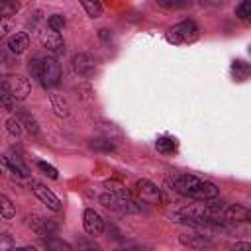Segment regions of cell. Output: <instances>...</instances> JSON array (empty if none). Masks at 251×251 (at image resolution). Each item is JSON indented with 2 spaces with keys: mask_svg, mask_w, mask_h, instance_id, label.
<instances>
[{
  "mask_svg": "<svg viewBox=\"0 0 251 251\" xmlns=\"http://www.w3.org/2000/svg\"><path fill=\"white\" fill-rule=\"evenodd\" d=\"M171 186L180 196H188V198H194L200 202L220 196V188L214 182H208L194 175H176L171 178Z\"/></svg>",
  "mask_w": 251,
  "mask_h": 251,
  "instance_id": "obj_1",
  "label": "cell"
},
{
  "mask_svg": "<svg viewBox=\"0 0 251 251\" xmlns=\"http://www.w3.org/2000/svg\"><path fill=\"white\" fill-rule=\"evenodd\" d=\"M198 35H200V29H198L196 22H192V20L178 22L173 27L167 29V39L173 45H188V43H194L198 39Z\"/></svg>",
  "mask_w": 251,
  "mask_h": 251,
  "instance_id": "obj_2",
  "label": "cell"
},
{
  "mask_svg": "<svg viewBox=\"0 0 251 251\" xmlns=\"http://www.w3.org/2000/svg\"><path fill=\"white\" fill-rule=\"evenodd\" d=\"M100 204L108 210L120 212V214H133L139 210V206L131 200V196L127 192H104L100 194Z\"/></svg>",
  "mask_w": 251,
  "mask_h": 251,
  "instance_id": "obj_3",
  "label": "cell"
},
{
  "mask_svg": "<svg viewBox=\"0 0 251 251\" xmlns=\"http://www.w3.org/2000/svg\"><path fill=\"white\" fill-rule=\"evenodd\" d=\"M39 82L45 88H53L61 82V65L55 57H43L41 59V71H39Z\"/></svg>",
  "mask_w": 251,
  "mask_h": 251,
  "instance_id": "obj_4",
  "label": "cell"
},
{
  "mask_svg": "<svg viewBox=\"0 0 251 251\" xmlns=\"http://www.w3.org/2000/svg\"><path fill=\"white\" fill-rule=\"evenodd\" d=\"M2 86H6L10 90V94L16 98V100H25L27 94L31 92V84L25 76L22 75H8L4 80H2Z\"/></svg>",
  "mask_w": 251,
  "mask_h": 251,
  "instance_id": "obj_5",
  "label": "cell"
},
{
  "mask_svg": "<svg viewBox=\"0 0 251 251\" xmlns=\"http://www.w3.org/2000/svg\"><path fill=\"white\" fill-rule=\"evenodd\" d=\"M39 43H41V47H45L49 53H53V55H61V53H65V41H63V35L59 33V31H55V29H43V31H39Z\"/></svg>",
  "mask_w": 251,
  "mask_h": 251,
  "instance_id": "obj_6",
  "label": "cell"
},
{
  "mask_svg": "<svg viewBox=\"0 0 251 251\" xmlns=\"http://www.w3.org/2000/svg\"><path fill=\"white\" fill-rule=\"evenodd\" d=\"M29 188H31V192H33L51 212H59V210H61V200H59L43 182H39V180H29Z\"/></svg>",
  "mask_w": 251,
  "mask_h": 251,
  "instance_id": "obj_7",
  "label": "cell"
},
{
  "mask_svg": "<svg viewBox=\"0 0 251 251\" xmlns=\"http://www.w3.org/2000/svg\"><path fill=\"white\" fill-rule=\"evenodd\" d=\"M135 190H137L139 198L145 200V202H149V204H159V202L163 200V194H161V190L157 188V184H153V182L147 180V178L137 180V182H135Z\"/></svg>",
  "mask_w": 251,
  "mask_h": 251,
  "instance_id": "obj_8",
  "label": "cell"
},
{
  "mask_svg": "<svg viewBox=\"0 0 251 251\" xmlns=\"http://www.w3.org/2000/svg\"><path fill=\"white\" fill-rule=\"evenodd\" d=\"M82 226H84V231H86L88 235H100V233L104 231V220H102V216H100L96 210H92V208L84 210Z\"/></svg>",
  "mask_w": 251,
  "mask_h": 251,
  "instance_id": "obj_9",
  "label": "cell"
},
{
  "mask_svg": "<svg viewBox=\"0 0 251 251\" xmlns=\"http://www.w3.org/2000/svg\"><path fill=\"white\" fill-rule=\"evenodd\" d=\"M29 220V226L31 229L39 235V237H55L57 235V224L53 220H45V218H39V216H33V218H27Z\"/></svg>",
  "mask_w": 251,
  "mask_h": 251,
  "instance_id": "obj_10",
  "label": "cell"
},
{
  "mask_svg": "<svg viewBox=\"0 0 251 251\" xmlns=\"http://www.w3.org/2000/svg\"><path fill=\"white\" fill-rule=\"evenodd\" d=\"M224 220L229 222H251V208L241 206V204H226L224 208Z\"/></svg>",
  "mask_w": 251,
  "mask_h": 251,
  "instance_id": "obj_11",
  "label": "cell"
},
{
  "mask_svg": "<svg viewBox=\"0 0 251 251\" xmlns=\"http://www.w3.org/2000/svg\"><path fill=\"white\" fill-rule=\"evenodd\" d=\"M94 59L88 53H76L73 57V69L82 76H90L94 73Z\"/></svg>",
  "mask_w": 251,
  "mask_h": 251,
  "instance_id": "obj_12",
  "label": "cell"
},
{
  "mask_svg": "<svg viewBox=\"0 0 251 251\" xmlns=\"http://www.w3.org/2000/svg\"><path fill=\"white\" fill-rule=\"evenodd\" d=\"M6 47H8L10 53H14V55H22V53L29 47V35H27L25 31H18V33H14V35L8 37Z\"/></svg>",
  "mask_w": 251,
  "mask_h": 251,
  "instance_id": "obj_13",
  "label": "cell"
},
{
  "mask_svg": "<svg viewBox=\"0 0 251 251\" xmlns=\"http://www.w3.org/2000/svg\"><path fill=\"white\" fill-rule=\"evenodd\" d=\"M180 243L190 247V249H204V247H212V239H208L206 235H200V233H184L180 235Z\"/></svg>",
  "mask_w": 251,
  "mask_h": 251,
  "instance_id": "obj_14",
  "label": "cell"
},
{
  "mask_svg": "<svg viewBox=\"0 0 251 251\" xmlns=\"http://www.w3.org/2000/svg\"><path fill=\"white\" fill-rule=\"evenodd\" d=\"M2 165H4V169H6L8 173H12V175H16V176H27V175H29L27 167H25L20 159H16V157L4 155V157H2Z\"/></svg>",
  "mask_w": 251,
  "mask_h": 251,
  "instance_id": "obj_15",
  "label": "cell"
},
{
  "mask_svg": "<svg viewBox=\"0 0 251 251\" xmlns=\"http://www.w3.org/2000/svg\"><path fill=\"white\" fill-rule=\"evenodd\" d=\"M155 147H157L159 153L171 155V153L176 151V141H175L173 137H169V135H163V137H159V139L155 141Z\"/></svg>",
  "mask_w": 251,
  "mask_h": 251,
  "instance_id": "obj_16",
  "label": "cell"
},
{
  "mask_svg": "<svg viewBox=\"0 0 251 251\" xmlns=\"http://www.w3.org/2000/svg\"><path fill=\"white\" fill-rule=\"evenodd\" d=\"M82 4V8L86 10V14L90 18H100L102 16V4L100 0H78Z\"/></svg>",
  "mask_w": 251,
  "mask_h": 251,
  "instance_id": "obj_17",
  "label": "cell"
},
{
  "mask_svg": "<svg viewBox=\"0 0 251 251\" xmlns=\"http://www.w3.org/2000/svg\"><path fill=\"white\" fill-rule=\"evenodd\" d=\"M18 10H20V2L18 0H2L0 2V14H2L4 20L10 18V16H14Z\"/></svg>",
  "mask_w": 251,
  "mask_h": 251,
  "instance_id": "obj_18",
  "label": "cell"
},
{
  "mask_svg": "<svg viewBox=\"0 0 251 251\" xmlns=\"http://www.w3.org/2000/svg\"><path fill=\"white\" fill-rule=\"evenodd\" d=\"M18 118H20V122H22V126H24L25 131H29V133H37V131H39L37 122L31 118V114H27V112H20Z\"/></svg>",
  "mask_w": 251,
  "mask_h": 251,
  "instance_id": "obj_19",
  "label": "cell"
},
{
  "mask_svg": "<svg viewBox=\"0 0 251 251\" xmlns=\"http://www.w3.org/2000/svg\"><path fill=\"white\" fill-rule=\"evenodd\" d=\"M114 141L112 139H102V137H98V139H92L90 141V149H94V151H102V153H110V151H114Z\"/></svg>",
  "mask_w": 251,
  "mask_h": 251,
  "instance_id": "obj_20",
  "label": "cell"
},
{
  "mask_svg": "<svg viewBox=\"0 0 251 251\" xmlns=\"http://www.w3.org/2000/svg\"><path fill=\"white\" fill-rule=\"evenodd\" d=\"M51 102H53V108L59 116H67L69 114V108H67V102L63 100V96H59L57 92H51Z\"/></svg>",
  "mask_w": 251,
  "mask_h": 251,
  "instance_id": "obj_21",
  "label": "cell"
},
{
  "mask_svg": "<svg viewBox=\"0 0 251 251\" xmlns=\"http://www.w3.org/2000/svg\"><path fill=\"white\" fill-rule=\"evenodd\" d=\"M0 208H2V220H10V218H14V214H16V208H14V204L8 200V196H0Z\"/></svg>",
  "mask_w": 251,
  "mask_h": 251,
  "instance_id": "obj_22",
  "label": "cell"
},
{
  "mask_svg": "<svg viewBox=\"0 0 251 251\" xmlns=\"http://www.w3.org/2000/svg\"><path fill=\"white\" fill-rule=\"evenodd\" d=\"M231 71H233V75H235L239 80H243V78H247V76L251 75V67L245 65L243 61H235V63L231 65Z\"/></svg>",
  "mask_w": 251,
  "mask_h": 251,
  "instance_id": "obj_23",
  "label": "cell"
},
{
  "mask_svg": "<svg viewBox=\"0 0 251 251\" xmlns=\"http://www.w3.org/2000/svg\"><path fill=\"white\" fill-rule=\"evenodd\" d=\"M235 14H237V18H239V20L251 22V0H243V2L237 6Z\"/></svg>",
  "mask_w": 251,
  "mask_h": 251,
  "instance_id": "obj_24",
  "label": "cell"
},
{
  "mask_svg": "<svg viewBox=\"0 0 251 251\" xmlns=\"http://www.w3.org/2000/svg\"><path fill=\"white\" fill-rule=\"evenodd\" d=\"M6 129H8L12 135H22V131H24V126H22L20 118L16 116V118H8V122H6Z\"/></svg>",
  "mask_w": 251,
  "mask_h": 251,
  "instance_id": "obj_25",
  "label": "cell"
},
{
  "mask_svg": "<svg viewBox=\"0 0 251 251\" xmlns=\"http://www.w3.org/2000/svg\"><path fill=\"white\" fill-rule=\"evenodd\" d=\"M0 96H2V106H4L6 110H14V106H16V98L10 94V90H8L6 86H2Z\"/></svg>",
  "mask_w": 251,
  "mask_h": 251,
  "instance_id": "obj_26",
  "label": "cell"
},
{
  "mask_svg": "<svg viewBox=\"0 0 251 251\" xmlns=\"http://www.w3.org/2000/svg\"><path fill=\"white\" fill-rule=\"evenodd\" d=\"M159 6L169 8V10H176V8H184L190 4V0H157Z\"/></svg>",
  "mask_w": 251,
  "mask_h": 251,
  "instance_id": "obj_27",
  "label": "cell"
},
{
  "mask_svg": "<svg viewBox=\"0 0 251 251\" xmlns=\"http://www.w3.org/2000/svg\"><path fill=\"white\" fill-rule=\"evenodd\" d=\"M47 25H49L51 29H55V31H61V29L65 27V18H63L61 14H53V16H49Z\"/></svg>",
  "mask_w": 251,
  "mask_h": 251,
  "instance_id": "obj_28",
  "label": "cell"
},
{
  "mask_svg": "<svg viewBox=\"0 0 251 251\" xmlns=\"http://www.w3.org/2000/svg\"><path fill=\"white\" fill-rule=\"evenodd\" d=\"M37 167H39V171H43L49 178H59V173H57V169H55L53 165H49V163H45V161H37Z\"/></svg>",
  "mask_w": 251,
  "mask_h": 251,
  "instance_id": "obj_29",
  "label": "cell"
},
{
  "mask_svg": "<svg viewBox=\"0 0 251 251\" xmlns=\"http://www.w3.org/2000/svg\"><path fill=\"white\" fill-rule=\"evenodd\" d=\"M45 247H49V249H65V251H71V245H69V243H65V241H61V239H55V237H49V239L45 241Z\"/></svg>",
  "mask_w": 251,
  "mask_h": 251,
  "instance_id": "obj_30",
  "label": "cell"
},
{
  "mask_svg": "<svg viewBox=\"0 0 251 251\" xmlns=\"http://www.w3.org/2000/svg\"><path fill=\"white\" fill-rule=\"evenodd\" d=\"M231 249H235V251H241V249L251 251V243H243V241H239V243H233V245H231Z\"/></svg>",
  "mask_w": 251,
  "mask_h": 251,
  "instance_id": "obj_31",
  "label": "cell"
},
{
  "mask_svg": "<svg viewBox=\"0 0 251 251\" xmlns=\"http://www.w3.org/2000/svg\"><path fill=\"white\" fill-rule=\"evenodd\" d=\"M100 37H102L104 41H108V39H112V33H110V29H100Z\"/></svg>",
  "mask_w": 251,
  "mask_h": 251,
  "instance_id": "obj_32",
  "label": "cell"
},
{
  "mask_svg": "<svg viewBox=\"0 0 251 251\" xmlns=\"http://www.w3.org/2000/svg\"><path fill=\"white\" fill-rule=\"evenodd\" d=\"M0 247H2V249H8V247H10V239H8V235H6V233H4V241H2V245H0Z\"/></svg>",
  "mask_w": 251,
  "mask_h": 251,
  "instance_id": "obj_33",
  "label": "cell"
}]
</instances>
